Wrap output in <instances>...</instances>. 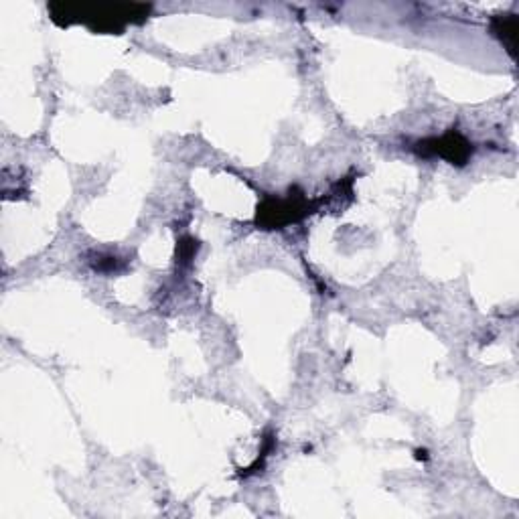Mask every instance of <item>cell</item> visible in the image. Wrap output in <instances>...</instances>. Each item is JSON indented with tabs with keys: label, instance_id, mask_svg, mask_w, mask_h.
<instances>
[{
	"label": "cell",
	"instance_id": "obj_1",
	"mask_svg": "<svg viewBox=\"0 0 519 519\" xmlns=\"http://www.w3.org/2000/svg\"><path fill=\"white\" fill-rule=\"evenodd\" d=\"M153 11V5H128V3H116V5H88V3H73V5H63L55 3L49 5V13L53 21H63L59 23L61 27L71 25V23H84L92 31L98 33H122L126 25H140L146 21L148 13Z\"/></svg>",
	"mask_w": 519,
	"mask_h": 519
},
{
	"label": "cell",
	"instance_id": "obj_2",
	"mask_svg": "<svg viewBox=\"0 0 519 519\" xmlns=\"http://www.w3.org/2000/svg\"><path fill=\"white\" fill-rule=\"evenodd\" d=\"M414 151L420 157H440L444 161H449L451 165H467V161L473 155V144L459 132L451 130L440 138H428L416 142Z\"/></svg>",
	"mask_w": 519,
	"mask_h": 519
},
{
	"label": "cell",
	"instance_id": "obj_3",
	"mask_svg": "<svg viewBox=\"0 0 519 519\" xmlns=\"http://www.w3.org/2000/svg\"><path fill=\"white\" fill-rule=\"evenodd\" d=\"M491 31L503 47L509 51V55L515 59V45H517V17L515 15H499L491 21Z\"/></svg>",
	"mask_w": 519,
	"mask_h": 519
}]
</instances>
